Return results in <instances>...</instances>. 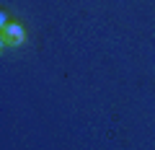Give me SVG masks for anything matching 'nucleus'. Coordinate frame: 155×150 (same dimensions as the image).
<instances>
[{
  "label": "nucleus",
  "mask_w": 155,
  "mask_h": 150,
  "mask_svg": "<svg viewBox=\"0 0 155 150\" xmlns=\"http://www.w3.org/2000/svg\"><path fill=\"white\" fill-rule=\"evenodd\" d=\"M0 34H3V36H0L3 47H18V44H23V39H26V34H23V28L18 26V23H8Z\"/></svg>",
  "instance_id": "obj_1"
}]
</instances>
